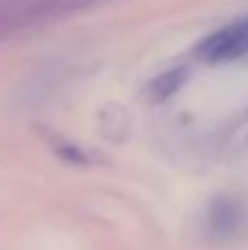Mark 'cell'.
<instances>
[{
  "label": "cell",
  "instance_id": "1",
  "mask_svg": "<svg viewBox=\"0 0 248 250\" xmlns=\"http://www.w3.org/2000/svg\"><path fill=\"white\" fill-rule=\"evenodd\" d=\"M101 0H0V40L42 29Z\"/></svg>",
  "mask_w": 248,
  "mask_h": 250
},
{
  "label": "cell",
  "instance_id": "2",
  "mask_svg": "<svg viewBox=\"0 0 248 250\" xmlns=\"http://www.w3.org/2000/svg\"><path fill=\"white\" fill-rule=\"evenodd\" d=\"M196 55L207 64H227L248 57V18L207 35L196 46Z\"/></svg>",
  "mask_w": 248,
  "mask_h": 250
},
{
  "label": "cell",
  "instance_id": "3",
  "mask_svg": "<svg viewBox=\"0 0 248 250\" xmlns=\"http://www.w3.org/2000/svg\"><path fill=\"white\" fill-rule=\"evenodd\" d=\"M248 226L246 204L231 195L213 200L207 213V230L215 242H233Z\"/></svg>",
  "mask_w": 248,
  "mask_h": 250
},
{
  "label": "cell",
  "instance_id": "4",
  "mask_svg": "<svg viewBox=\"0 0 248 250\" xmlns=\"http://www.w3.org/2000/svg\"><path fill=\"white\" fill-rule=\"evenodd\" d=\"M185 70H171V73H167V75H163L161 79H158L156 83L152 86V90L156 92V97L158 99H163V97H167V95H171L174 90H178V86L183 83V79H185Z\"/></svg>",
  "mask_w": 248,
  "mask_h": 250
}]
</instances>
